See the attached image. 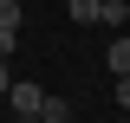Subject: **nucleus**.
<instances>
[{
  "label": "nucleus",
  "mask_w": 130,
  "mask_h": 123,
  "mask_svg": "<svg viewBox=\"0 0 130 123\" xmlns=\"http://www.w3.org/2000/svg\"><path fill=\"white\" fill-rule=\"evenodd\" d=\"M39 84H32V78H13V84H7V104H13V117H39Z\"/></svg>",
  "instance_id": "f257e3e1"
},
{
  "label": "nucleus",
  "mask_w": 130,
  "mask_h": 123,
  "mask_svg": "<svg viewBox=\"0 0 130 123\" xmlns=\"http://www.w3.org/2000/svg\"><path fill=\"white\" fill-rule=\"evenodd\" d=\"M104 65H111V78H124V71H130V39H124V32L104 46Z\"/></svg>",
  "instance_id": "f03ea898"
},
{
  "label": "nucleus",
  "mask_w": 130,
  "mask_h": 123,
  "mask_svg": "<svg viewBox=\"0 0 130 123\" xmlns=\"http://www.w3.org/2000/svg\"><path fill=\"white\" fill-rule=\"evenodd\" d=\"M98 19H104L111 32H124V19H130V0H104V7H98Z\"/></svg>",
  "instance_id": "7ed1b4c3"
},
{
  "label": "nucleus",
  "mask_w": 130,
  "mask_h": 123,
  "mask_svg": "<svg viewBox=\"0 0 130 123\" xmlns=\"http://www.w3.org/2000/svg\"><path fill=\"white\" fill-rule=\"evenodd\" d=\"M98 7H104V0H65V13L78 19V26H98Z\"/></svg>",
  "instance_id": "20e7f679"
},
{
  "label": "nucleus",
  "mask_w": 130,
  "mask_h": 123,
  "mask_svg": "<svg viewBox=\"0 0 130 123\" xmlns=\"http://www.w3.org/2000/svg\"><path fill=\"white\" fill-rule=\"evenodd\" d=\"M39 117L46 123H72V104H65V97H39Z\"/></svg>",
  "instance_id": "39448f33"
},
{
  "label": "nucleus",
  "mask_w": 130,
  "mask_h": 123,
  "mask_svg": "<svg viewBox=\"0 0 130 123\" xmlns=\"http://www.w3.org/2000/svg\"><path fill=\"white\" fill-rule=\"evenodd\" d=\"M0 26H7V32H20V0H0Z\"/></svg>",
  "instance_id": "423d86ee"
},
{
  "label": "nucleus",
  "mask_w": 130,
  "mask_h": 123,
  "mask_svg": "<svg viewBox=\"0 0 130 123\" xmlns=\"http://www.w3.org/2000/svg\"><path fill=\"white\" fill-rule=\"evenodd\" d=\"M7 84H13V71H7V58H0V97H7Z\"/></svg>",
  "instance_id": "0eeeda50"
}]
</instances>
